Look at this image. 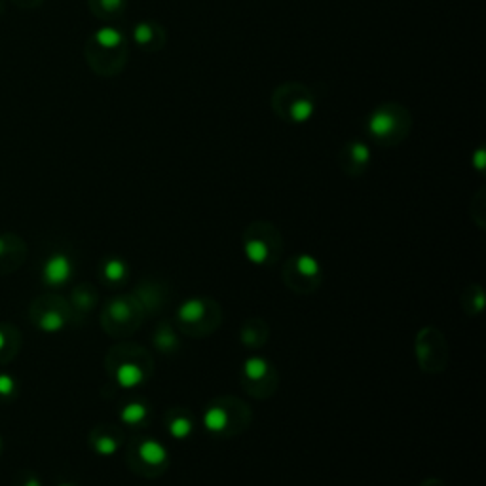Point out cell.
<instances>
[{
  "label": "cell",
  "mask_w": 486,
  "mask_h": 486,
  "mask_svg": "<svg viewBox=\"0 0 486 486\" xmlns=\"http://www.w3.org/2000/svg\"><path fill=\"white\" fill-rule=\"evenodd\" d=\"M4 344H6V338H4V332L0 331V350L4 348Z\"/></svg>",
  "instance_id": "484cf974"
},
{
  "label": "cell",
  "mask_w": 486,
  "mask_h": 486,
  "mask_svg": "<svg viewBox=\"0 0 486 486\" xmlns=\"http://www.w3.org/2000/svg\"><path fill=\"white\" fill-rule=\"evenodd\" d=\"M243 253L247 260L257 266H263L270 260L272 247L264 242L263 236H247L245 237V245H243Z\"/></svg>",
  "instance_id": "ba28073f"
},
{
  "label": "cell",
  "mask_w": 486,
  "mask_h": 486,
  "mask_svg": "<svg viewBox=\"0 0 486 486\" xmlns=\"http://www.w3.org/2000/svg\"><path fill=\"white\" fill-rule=\"evenodd\" d=\"M14 378L8 376V374H0V395H10L14 392Z\"/></svg>",
  "instance_id": "7402d4cb"
},
{
  "label": "cell",
  "mask_w": 486,
  "mask_h": 486,
  "mask_svg": "<svg viewBox=\"0 0 486 486\" xmlns=\"http://www.w3.org/2000/svg\"><path fill=\"white\" fill-rule=\"evenodd\" d=\"M372 160L371 147L364 141H348L338 154V163L348 175H361Z\"/></svg>",
  "instance_id": "5b68a950"
},
{
  "label": "cell",
  "mask_w": 486,
  "mask_h": 486,
  "mask_svg": "<svg viewBox=\"0 0 486 486\" xmlns=\"http://www.w3.org/2000/svg\"><path fill=\"white\" fill-rule=\"evenodd\" d=\"M84 55L95 75L105 78L118 76L129 61L128 36L120 29L105 25L89 34Z\"/></svg>",
  "instance_id": "6da1fadb"
},
{
  "label": "cell",
  "mask_w": 486,
  "mask_h": 486,
  "mask_svg": "<svg viewBox=\"0 0 486 486\" xmlns=\"http://www.w3.org/2000/svg\"><path fill=\"white\" fill-rule=\"evenodd\" d=\"M194 432V422L189 416H175L169 420V433L175 439H186Z\"/></svg>",
  "instance_id": "2e32d148"
},
{
  "label": "cell",
  "mask_w": 486,
  "mask_h": 486,
  "mask_svg": "<svg viewBox=\"0 0 486 486\" xmlns=\"http://www.w3.org/2000/svg\"><path fill=\"white\" fill-rule=\"evenodd\" d=\"M63 323H65V319H63V316H61L59 311H46L40 319V327L46 332L61 331V329H63Z\"/></svg>",
  "instance_id": "ac0fdd59"
},
{
  "label": "cell",
  "mask_w": 486,
  "mask_h": 486,
  "mask_svg": "<svg viewBox=\"0 0 486 486\" xmlns=\"http://www.w3.org/2000/svg\"><path fill=\"white\" fill-rule=\"evenodd\" d=\"M272 110L287 124L302 126L316 116L318 103L314 91L306 84L285 82L272 94Z\"/></svg>",
  "instance_id": "3957f363"
},
{
  "label": "cell",
  "mask_w": 486,
  "mask_h": 486,
  "mask_svg": "<svg viewBox=\"0 0 486 486\" xmlns=\"http://www.w3.org/2000/svg\"><path fill=\"white\" fill-rule=\"evenodd\" d=\"M156 346L162 351L173 350L177 346V337L171 332V329H160V332L156 334Z\"/></svg>",
  "instance_id": "d6986e66"
},
{
  "label": "cell",
  "mask_w": 486,
  "mask_h": 486,
  "mask_svg": "<svg viewBox=\"0 0 486 486\" xmlns=\"http://www.w3.org/2000/svg\"><path fill=\"white\" fill-rule=\"evenodd\" d=\"M110 316L116 319V321H126V319L131 316V310H129V306L126 300H115V302L110 304Z\"/></svg>",
  "instance_id": "44dd1931"
},
{
  "label": "cell",
  "mask_w": 486,
  "mask_h": 486,
  "mask_svg": "<svg viewBox=\"0 0 486 486\" xmlns=\"http://www.w3.org/2000/svg\"><path fill=\"white\" fill-rule=\"evenodd\" d=\"M412 128L411 110L401 103H382L372 110L364 129L372 141L382 147H393L405 141Z\"/></svg>",
  "instance_id": "7a4b0ae2"
},
{
  "label": "cell",
  "mask_w": 486,
  "mask_h": 486,
  "mask_svg": "<svg viewBox=\"0 0 486 486\" xmlns=\"http://www.w3.org/2000/svg\"><path fill=\"white\" fill-rule=\"evenodd\" d=\"M0 12H2V0H0Z\"/></svg>",
  "instance_id": "83f0119b"
},
{
  "label": "cell",
  "mask_w": 486,
  "mask_h": 486,
  "mask_svg": "<svg viewBox=\"0 0 486 486\" xmlns=\"http://www.w3.org/2000/svg\"><path fill=\"white\" fill-rule=\"evenodd\" d=\"M473 163H475V168L479 169V171L485 169V150L479 149L477 152H475V156H473Z\"/></svg>",
  "instance_id": "603a6c76"
},
{
  "label": "cell",
  "mask_w": 486,
  "mask_h": 486,
  "mask_svg": "<svg viewBox=\"0 0 486 486\" xmlns=\"http://www.w3.org/2000/svg\"><path fill=\"white\" fill-rule=\"evenodd\" d=\"M95 450L101 456H112L118 450V441L108 437V435H103V437L95 441Z\"/></svg>",
  "instance_id": "ffe728a7"
},
{
  "label": "cell",
  "mask_w": 486,
  "mask_h": 486,
  "mask_svg": "<svg viewBox=\"0 0 486 486\" xmlns=\"http://www.w3.org/2000/svg\"><path fill=\"white\" fill-rule=\"evenodd\" d=\"M131 38H133L139 50L147 52V54H156L168 44V31L158 21L142 20L133 25Z\"/></svg>",
  "instance_id": "277c9868"
},
{
  "label": "cell",
  "mask_w": 486,
  "mask_h": 486,
  "mask_svg": "<svg viewBox=\"0 0 486 486\" xmlns=\"http://www.w3.org/2000/svg\"><path fill=\"white\" fill-rule=\"evenodd\" d=\"M147 416H149V406L145 405V403H139V401L128 403V405L120 411L122 422L128 425L141 424V422L147 420Z\"/></svg>",
  "instance_id": "5bb4252c"
},
{
  "label": "cell",
  "mask_w": 486,
  "mask_h": 486,
  "mask_svg": "<svg viewBox=\"0 0 486 486\" xmlns=\"http://www.w3.org/2000/svg\"><path fill=\"white\" fill-rule=\"evenodd\" d=\"M63 486H68V485H63Z\"/></svg>",
  "instance_id": "f1b7e54d"
},
{
  "label": "cell",
  "mask_w": 486,
  "mask_h": 486,
  "mask_svg": "<svg viewBox=\"0 0 486 486\" xmlns=\"http://www.w3.org/2000/svg\"><path fill=\"white\" fill-rule=\"evenodd\" d=\"M228 412L221 405L209 406L203 414V427L209 433H223L228 427Z\"/></svg>",
  "instance_id": "8fae6325"
},
{
  "label": "cell",
  "mask_w": 486,
  "mask_h": 486,
  "mask_svg": "<svg viewBox=\"0 0 486 486\" xmlns=\"http://www.w3.org/2000/svg\"><path fill=\"white\" fill-rule=\"evenodd\" d=\"M88 6L95 17L103 21H115L124 15L128 0H88Z\"/></svg>",
  "instance_id": "52a82bcc"
},
{
  "label": "cell",
  "mask_w": 486,
  "mask_h": 486,
  "mask_svg": "<svg viewBox=\"0 0 486 486\" xmlns=\"http://www.w3.org/2000/svg\"><path fill=\"white\" fill-rule=\"evenodd\" d=\"M12 2L21 8H34V6H40L42 4V0H12Z\"/></svg>",
  "instance_id": "cb8c5ba5"
},
{
  "label": "cell",
  "mask_w": 486,
  "mask_h": 486,
  "mask_svg": "<svg viewBox=\"0 0 486 486\" xmlns=\"http://www.w3.org/2000/svg\"><path fill=\"white\" fill-rule=\"evenodd\" d=\"M116 382L126 390H133L137 385H141L145 382V371L135 363H122L116 369Z\"/></svg>",
  "instance_id": "30bf717a"
},
{
  "label": "cell",
  "mask_w": 486,
  "mask_h": 486,
  "mask_svg": "<svg viewBox=\"0 0 486 486\" xmlns=\"http://www.w3.org/2000/svg\"><path fill=\"white\" fill-rule=\"evenodd\" d=\"M73 274V264L65 255H54L44 264V279L50 285H63Z\"/></svg>",
  "instance_id": "8992f818"
},
{
  "label": "cell",
  "mask_w": 486,
  "mask_h": 486,
  "mask_svg": "<svg viewBox=\"0 0 486 486\" xmlns=\"http://www.w3.org/2000/svg\"><path fill=\"white\" fill-rule=\"evenodd\" d=\"M103 274H105V277H107L108 281L118 284V281L126 279V276H128V266H126V263L120 260V258H110V260L105 264Z\"/></svg>",
  "instance_id": "e0dca14e"
},
{
  "label": "cell",
  "mask_w": 486,
  "mask_h": 486,
  "mask_svg": "<svg viewBox=\"0 0 486 486\" xmlns=\"http://www.w3.org/2000/svg\"><path fill=\"white\" fill-rule=\"evenodd\" d=\"M137 454L147 466H163L168 462V450L160 441L145 439L137 446Z\"/></svg>",
  "instance_id": "9c48e42d"
},
{
  "label": "cell",
  "mask_w": 486,
  "mask_h": 486,
  "mask_svg": "<svg viewBox=\"0 0 486 486\" xmlns=\"http://www.w3.org/2000/svg\"><path fill=\"white\" fill-rule=\"evenodd\" d=\"M4 253V243H2V240H0V255Z\"/></svg>",
  "instance_id": "4316f807"
},
{
  "label": "cell",
  "mask_w": 486,
  "mask_h": 486,
  "mask_svg": "<svg viewBox=\"0 0 486 486\" xmlns=\"http://www.w3.org/2000/svg\"><path fill=\"white\" fill-rule=\"evenodd\" d=\"M293 266H295L298 276L306 277V279H316L319 276V272H321L319 263L311 255H298Z\"/></svg>",
  "instance_id": "9a60e30c"
},
{
  "label": "cell",
  "mask_w": 486,
  "mask_h": 486,
  "mask_svg": "<svg viewBox=\"0 0 486 486\" xmlns=\"http://www.w3.org/2000/svg\"><path fill=\"white\" fill-rule=\"evenodd\" d=\"M205 314H207V308L202 298H190L179 308V319L186 325L200 323L205 318Z\"/></svg>",
  "instance_id": "7c38bea8"
},
{
  "label": "cell",
  "mask_w": 486,
  "mask_h": 486,
  "mask_svg": "<svg viewBox=\"0 0 486 486\" xmlns=\"http://www.w3.org/2000/svg\"><path fill=\"white\" fill-rule=\"evenodd\" d=\"M25 486H40V483L36 479H29L27 483H25Z\"/></svg>",
  "instance_id": "d4e9b609"
},
{
  "label": "cell",
  "mask_w": 486,
  "mask_h": 486,
  "mask_svg": "<svg viewBox=\"0 0 486 486\" xmlns=\"http://www.w3.org/2000/svg\"><path fill=\"white\" fill-rule=\"evenodd\" d=\"M243 376L249 382H263L270 374V363L264 358H249L242 367Z\"/></svg>",
  "instance_id": "4fadbf2b"
}]
</instances>
